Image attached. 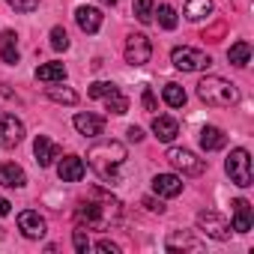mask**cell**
Segmentation results:
<instances>
[{
	"label": "cell",
	"mask_w": 254,
	"mask_h": 254,
	"mask_svg": "<svg viewBox=\"0 0 254 254\" xmlns=\"http://www.w3.org/2000/svg\"><path fill=\"white\" fill-rule=\"evenodd\" d=\"M84 174H87V165H84L81 156H63V159L57 162V177H60L63 183H81Z\"/></svg>",
	"instance_id": "cell-10"
},
{
	"label": "cell",
	"mask_w": 254,
	"mask_h": 254,
	"mask_svg": "<svg viewBox=\"0 0 254 254\" xmlns=\"http://www.w3.org/2000/svg\"><path fill=\"white\" fill-rule=\"evenodd\" d=\"M224 171H227L230 183H236L239 189H248L251 186V156H248V150L245 147L230 150V156L224 162Z\"/></svg>",
	"instance_id": "cell-4"
},
{
	"label": "cell",
	"mask_w": 254,
	"mask_h": 254,
	"mask_svg": "<svg viewBox=\"0 0 254 254\" xmlns=\"http://www.w3.org/2000/svg\"><path fill=\"white\" fill-rule=\"evenodd\" d=\"M36 81H42V84H63L66 81V66L63 63H42L36 69Z\"/></svg>",
	"instance_id": "cell-21"
},
{
	"label": "cell",
	"mask_w": 254,
	"mask_h": 254,
	"mask_svg": "<svg viewBox=\"0 0 254 254\" xmlns=\"http://www.w3.org/2000/svg\"><path fill=\"white\" fill-rule=\"evenodd\" d=\"M224 144H227V138H224V132L218 129V126H203V129H200V147L206 153H215Z\"/></svg>",
	"instance_id": "cell-20"
},
{
	"label": "cell",
	"mask_w": 254,
	"mask_h": 254,
	"mask_svg": "<svg viewBox=\"0 0 254 254\" xmlns=\"http://www.w3.org/2000/svg\"><path fill=\"white\" fill-rule=\"evenodd\" d=\"M197 96H200V102L209 105V108H230V105L239 102L236 84H230V81L221 78V75H206V78L197 84Z\"/></svg>",
	"instance_id": "cell-3"
},
{
	"label": "cell",
	"mask_w": 254,
	"mask_h": 254,
	"mask_svg": "<svg viewBox=\"0 0 254 254\" xmlns=\"http://www.w3.org/2000/svg\"><path fill=\"white\" fill-rule=\"evenodd\" d=\"M126 156H129V153H126V144H120V141H102V144L90 147L87 162H90V168L99 174L102 183L117 186V183H120L117 171L126 165Z\"/></svg>",
	"instance_id": "cell-2"
},
{
	"label": "cell",
	"mask_w": 254,
	"mask_h": 254,
	"mask_svg": "<svg viewBox=\"0 0 254 254\" xmlns=\"http://www.w3.org/2000/svg\"><path fill=\"white\" fill-rule=\"evenodd\" d=\"M96 251H105V254H120V245H117V242L102 239V242H96Z\"/></svg>",
	"instance_id": "cell-36"
},
{
	"label": "cell",
	"mask_w": 254,
	"mask_h": 254,
	"mask_svg": "<svg viewBox=\"0 0 254 254\" xmlns=\"http://www.w3.org/2000/svg\"><path fill=\"white\" fill-rule=\"evenodd\" d=\"M230 212H233V221H230V230H236V233H248L251 230V203L245 200V197H236L233 203H230Z\"/></svg>",
	"instance_id": "cell-12"
},
{
	"label": "cell",
	"mask_w": 254,
	"mask_h": 254,
	"mask_svg": "<svg viewBox=\"0 0 254 254\" xmlns=\"http://www.w3.org/2000/svg\"><path fill=\"white\" fill-rule=\"evenodd\" d=\"M117 218H120V200H114L105 191H93L75 206V221L78 227H87V230H105Z\"/></svg>",
	"instance_id": "cell-1"
},
{
	"label": "cell",
	"mask_w": 254,
	"mask_h": 254,
	"mask_svg": "<svg viewBox=\"0 0 254 254\" xmlns=\"http://www.w3.org/2000/svg\"><path fill=\"white\" fill-rule=\"evenodd\" d=\"M153 9H156L153 0H135V18L141 24H150L153 21Z\"/></svg>",
	"instance_id": "cell-29"
},
{
	"label": "cell",
	"mask_w": 254,
	"mask_h": 254,
	"mask_svg": "<svg viewBox=\"0 0 254 254\" xmlns=\"http://www.w3.org/2000/svg\"><path fill=\"white\" fill-rule=\"evenodd\" d=\"M75 21H78V27L84 33H96L102 27V12L96 6H78L75 9Z\"/></svg>",
	"instance_id": "cell-15"
},
{
	"label": "cell",
	"mask_w": 254,
	"mask_h": 254,
	"mask_svg": "<svg viewBox=\"0 0 254 254\" xmlns=\"http://www.w3.org/2000/svg\"><path fill=\"white\" fill-rule=\"evenodd\" d=\"M153 191L159 197H177V194H183V177H177V174H156L153 177Z\"/></svg>",
	"instance_id": "cell-13"
},
{
	"label": "cell",
	"mask_w": 254,
	"mask_h": 254,
	"mask_svg": "<svg viewBox=\"0 0 254 254\" xmlns=\"http://www.w3.org/2000/svg\"><path fill=\"white\" fill-rule=\"evenodd\" d=\"M75 129H78L81 135H87V138H96V135H102V129H105V120L96 117V114H75Z\"/></svg>",
	"instance_id": "cell-17"
},
{
	"label": "cell",
	"mask_w": 254,
	"mask_h": 254,
	"mask_svg": "<svg viewBox=\"0 0 254 254\" xmlns=\"http://www.w3.org/2000/svg\"><path fill=\"white\" fill-rule=\"evenodd\" d=\"M168 162L183 174V177H200L203 174V159H197L191 150H168Z\"/></svg>",
	"instance_id": "cell-9"
},
{
	"label": "cell",
	"mask_w": 254,
	"mask_h": 254,
	"mask_svg": "<svg viewBox=\"0 0 254 254\" xmlns=\"http://www.w3.org/2000/svg\"><path fill=\"white\" fill-rule=\"evenodd\" d=\"M162 99H165V105H171V108H183V105H186V90H183L177 81H171V84H165Z\"/></svg>",
	"instance_id": "cell-25"
},
{
	"label": "cell",
	"mask_w": 254,
	"mask_h": 254,
	"mask_svg": "<svg viewBox=\"0 0 254 254\" xmlns=\"http://www.w3.org/2000/svg\"><path fill=\"white\" fill-rule=\"evenodd\" d=\"M141 203H144V206H147L150 212H159V215L165 212V203H162V200H156V197H144Z\"/></svg>",
	"instance_id": "cell-35"
},
{
	"label": "cell",
	"mask_w": 254,
	"mask_h": 254,
	"mask_svg": "<svg viewBox=\"0 0 254 254\" xmlns=\"http://www.w3.org/2000/svg\"><path fill=\"white\" fill-rule=\"evenodd\" d=\"M171 63H174L177 69H183V72H200V69H206L212 60H209V54H203V51H197V48H191V45H180V48L171 51Z\"/></svg>",
	"instance_id": "cell-5"
},
{
	"label": "cell",
	"mask_w": 254,
	"mask_h": 254,
	"mask_svg": "<svg viewBox=\"0 0 254 254\" xmlns=\"http://www.w3.org/2000/svg\"><path fill=\"white\" fill-rule=\"evenodd\" d=\"M117 90V84H111V81H96V84H90V96L93 99H105L108 93H114Z\"/></svg>",
	"instance_id": "cell-31"
},
{
	"label": "cell",
	"mask_w": 254,
	"mask_h": 254,
	"mask_svg": "<svg viewBox=\"0 0 254 254\" xmlns=\"http://www.w3.org/2000/svg\"><path fill=\"white\" fill-rule=\"evenodd\" d=\"M153 15H159V24H162L165 30H174V27H177V21H180V18H177V9H174V6H168V3H162L159 9H153Z\"/></svg>",
	"instance_id": "cell-28"
},
{
	"label": "cell",
	"mask_w": 254,
	"mask_h": 254,
	"mask_svg": "<svg viewBox=\"0 0 254 254\" xmlns=\"http://www.w3.org/2000/svg\"><path fill=\"white\" fill-rule=\"evenodd\" d=\"M153 135L162 141V144H171L177 135H180V123L174 117H156L153 120Z\"/></svg>",
	"instance_id": "cell-16"
},
{
	"label": "cell",
	"mask_w": 254,
	"mask_h": 254,
	"mask_svg": "<svg viewBox=\"0 0 254 254\" xmlns=\"http://www.w3.org/2000/svg\"><path fill=\"white\" fill-rule=\"evenodd\" d=\"M21 141H24V123L9 111H0V144L3 147H18Z\"/></svg>",
	"instance_id": "cell-8"
},
{
	"label": "cell",
	"mask_w": 254,
	"mask_h": 254,
	"mask_svg": "<svg viewBox=\"0 0 254 254\" xmlns=\"http://www.w3.org/2000/svg\"><path fill=\"white\" fill-rule=\"evenodd\" d=\"M51 48H54V51H66V48H69V36H66L63 27H54V30H51Z\"/></svg>",
	"instance_id": "cell-30"
},
{
	"label": "cell",
	"mask_w": 254,
	"mask_h": 254,
	"mask_svg": "<svg viewBox=\"0 0 254 254\" xmlns=\"http://www.w3.org/2000/svg\"><path fill=\"white\" fill-rule=\"evenodd\" d=\"M48 99L51 102H60V105H75L78 102V93L72 87H48Z\"/></svg>",
	"instance_id": "cell-27"
},
{
	"label": "cell",
	"mask_w": 254,
	"mask_h": 254,
	"mask_svg": "<svg viewBox=\"0 0 254 254\" xmlns=\"http://www.w3.org/2000/svg\"><path fill=\"white\" fill-rule=\"evenodd\" d=\"M153 57V45L144 33H129L126 36V63L132 66H147Z\"/></svg>",
	"instance_id": "cell-6"
},
{
	"label": "cell",
	"mask_w": 254,
	"mask_h": 254,
	"mask_svg": "<svg viewBox=\"0 0 254 254\" xmlns=\"http://www.w3.org/2000/svg\"><path fill=\"white\" fill-rule=\"evenodd\" d=\"M18 230H21L27 239H42L45 230H48V224H45V218H42L36 209H24V212L18 215Z\"/></svg>",
	"instance_id": "cell-11"
},
{
	"label": "cell",
	"mask_w": 254,
	"mask_h": 254,
	"mask_svg": "<svg viewBox=\"0 0 254 254\" xmlns=\"http://www.w3.org/2000/svg\"><path fill=\"white\" fill-rule=\"evenodd\" d=\"M105 108H108L111 114H126V111H129V99H126V96L120 93V87H117L114 93L105 96Z\"/></svg>",
	"instance_id": "cell-26"
},
{
	"label": "cell",
	"mask_w": 254,
	"mask_h": 254,
	"mask_svg": "<svg viewBox=\"0 0 254 254\" xmlns=\"http://www.w3.org/2000/svg\"><path fill=\"white\" fill-rule=\"evenodd\" d=\"M197 227H200L209 239H218V242L230 239V224H227L215 209H203V212H197Z\"/></svg>",
	"instance_id": "cell-7"
},
{
	"label": "cell",
	"mask_w": 254,
	"mask_h": 254,
	"mask_svg": "<svg viewBox=\"0 0 254 254\" xmlns=\"http://www.w3.org/2000/svg\"><path fill=\"white\" fill-rule=\"evenodd\" d=\"M126 135H129V141H135V144H138V141H144V129H138V126H132V129L126 132Z\"/></svg>",
	"instance_id": "cell-37"
},
{
	"label": "cell",
	"mask_w": 254,
	"mask_h": 254,
	"mask_svg": "<svg viewBox=\"0 0 254 254\" xmlns=\"http://www.w3.org/2000/svg\"><path fill=\"white\" fill-rule=\"evenodd\" d=\"M168 251H203V242L189 236V233H171L168 242H165Z\"/></svg>",
	"instance_id": "cell-19"
},
{
	"label": "cell",
	"mask_w": 254,
	"mask_h": 254,
	"mask_svg": "<svg viewBox=\"0 0 254 254\" xmlns=\"http://www.w3.org/2000/svg\"><path fill=\"white\" fill-rule=\"evenodd\" d=\"M24 183H27V174H24L15 162L0 165V186H6V189H21Z\"/></svg>",
	"instance_id": "cell-18"
},
{
	"label": "cell",
	"mask_w": 254,
	"mask_h": 254,
	"mask_svg": "<svg viewBox=\"0 0 254 254\" xmlns=\"http://www.w3.org/2000/svg\"><path fill=\"white\" fill-rule=\"evenodd\" d=\"M99 3H102V6H114V3H117V0H99Z\"/></svg>",
	"instance_id": "cell-39"
},
{
	"label": "cell",
	"mask_w": 254,
	"mask_h": 254,
	"mask_svg": "<svg viewBox=\"0 0 254 254\" xmlns=\"http://www.w3.org/2000/svg\"><path fill=\"white\" fill-rule=\"evenodd\" d=\"M212 15V0H186V18L189 21H203Z\"/></svg>",
	"instance_id": "cell-23"
},
{
	"label": "cell",
	"mask_w": 254,
	"mask_h": 254,
	"mask_svg": "<svg viewBox=\"0 0 254 254\" xmlns=\"http://www.w3.org/2000/svg\"><path fill=\"white\" fill-rule=\"evenodd\" d=\"M33 153H36V162H39V168H51V165L60 159V147H57L51 138H45V135H39V138H36V144H33Z\"/></svg>",
	"instance_id": "cell-14"
},
{
	"label": "cell",
	"mask_w": 254,
	"mask_h": 254,
	"mask_svg": "<svg viewBox=\"0 0 254 254\" xmlns=\"http://www.w3.org/2000/svg\"><path fill=\"white\" fill-rule=\"evenodd\" d=\"M141 105H144V111H159V102H156V93L150 90V87H144V93H141Z\"/></svg>",
	"instance_id": "cell-34"
},
{
	"label": "cell",
	"mask_w": 254,
	"mask_h": 254,
	"mask_svg": "<svg viewBox=\"0 0 254 254\" xmlns=\"http://www.w3.org/2000/svg\"><path fill=\"white\" fill-rule=\"evenodd\" d=\"M6 3L15 12H33V9H39V0H6Z\"/></svg>",
	"instance_id": "cell-33"
},
{
	"label": "cell",
	"mask_w": 254,
	"mask_h": 254,
	"mask_svg": "<svg viewBox=\"0 0 254 254\" xmlns=\"http://www.w3.org/2000/svg\"><path fill=\"white\" fill-rule=\"evenodd\" d=\"M12 212V203L6 200V197H0V218H3V215H9Z\"/></svg>",
	"instance_id": "cell-38"
},
{
	"label": "cell",
	"mask_w": 254,
	"mask_h": 254,
	"mask_svg": "<svg viewBox=\"0 0 254 254\" xmlns=\"http://www.w3.org/2000/svg\"><path fill=\"white\" fill-rule=\"evenodd\" d=\"M0 57H3V63H9V66L18 63V45H15V33L12 30L0 33Z\"/></svg>",
	"instance_id": "cell-22"
},
{
	"label": "cell",
	"mask_w": 254,
	"mask_h": 254,
	"mask_svg": "<svg viewBox=\"0 0 254 254\" xmlns=\"http://www.w3.org/2000/svg\"><path fill=\"white\" fill-rule=\"evenodd\" d=\"M227 60H230L233 66H248V63H251V45H248V42H233V45L227 48Z\"/></svg>",
	"instance_id": "cell-24"
},
{
	"label": "cell",
	"mask_w": 254,
	"mask_h": 254,
	"mask_svg": "<svg viewBox=\"0 0 254 254\" xmlns=\"http://www.w3.org/2000/svg\"><path fill=\"white\" fill-rule=\"evenodd\" d=\"M72 242H75V251H78V254H87V251H90V239H87L84 227H78V230L72 233Z\"/></svg>",
	"instance_id": "cell-32"
}]
</instances>
